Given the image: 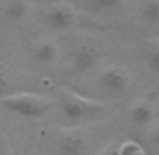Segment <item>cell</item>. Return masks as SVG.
<instances>
[{
	"instance_id": "6da1fadb",
	"label": "cell",
	"mask_w": 159,
	"mask_h": 155,
	"mask_svg": "<svg viewBox=\"0 0 159 155\" xmlns=\"http://www.w3.org/2000/svg\"><path fill=\"white\" fill-rule=\"evenodd\" d=\"M0 105L7 111L23 119H41L49 111L51 103L47 99L33 93H17L0 97Z\"/></svg>"
},
{
	"instance_id": "7a4b0ae2",
	"label": "cell",
	"mask_w": 159,
	"mask_h": 155,
	"mask_svg": "<svg viewBox=\"0 0 159 155\" xmlns=\"http://www.w3.org/2000/svg\"><path fill=\"white\" fill-rule=\"evenodd\" d=\"M104 109L106 106L102 101L87 99L72 90H63L61 95V110L69 120H80L90 114L100 113Z\"/></svg>"
},
{
	"instance_id": "3957f363",
	"label": "cell",
	"mask_w": 159,
	"mask_h": 155,
	"mask_svg": "<svg viewBox=\"0 0 159 155\" xmlns=\"http://www.w3.org/2000/svg\"><path fill=\"white\" fill-rule=\"evenodd\" d=\"M100 51L92 44H80L73 49L70 65L76 73H86L97 68L100 62Z\"/></svg>"
},
{
	"instance_id": "277c9868",
	"label": "cell",
	"mask_w": 159,
	"mask_h": 155,
	"mask_svg": "<svg viewBox=\"0 0 159 155\" xmlns=\"http://www.w3.org/2000/svg\"><path fill=\"white\" fill-rule=\"evenodd\" d=\"M100 86L107 93L120 95L128 89L129 76L120 66H111V68L106 69L100 76Z\"/></svg>"
},
{
	"instance_id": "5b68a950",
	"label": "cell",
	"mask_w": 159,
	"mask_h": 155,
	"mask_svg": "<svg viewBox=\"0 0 159 155\" xmlns=\"http://www.w3.org/2000/svg\"><path fill=\"white\" fill-rule=\"evenodd\" d=\"M75 10L70 6H68V4H55L45 13L44 20L48 27L62 31L72 27L73 23H75Z\"/></svg>"
},
{
	"instance_id": "8992f818",
	"label": "cell",
	"mask_w": 159,
	"mask_h": 155,
	"mask_svg": "<svg viewBox=\"0 0 159 155\" xmlns=\"http://www.w3.org/2000/svg\"><path fill=\"white\" fill-rule=\"evenodd\" d=\"M57 149L59 155H83L86 138L79 131H66L58 138Z\"/></svg>"
},
{
	"instance_id": "52a82bcc",
	"label": "cell",
	"mask_w": 159,
	"mask_h": 155,
	"mask_svg": "<svg viewBox=\"0 0 159 155\" xmlns=\"http://www.w3.org/2000/svg\"><path fill=\"white\" fill-rule=\"evenodd\" d=\"M129 117L132 123L139 127L148 125L153 119V107L148 101H138L129 110Z\"/></svg>"
},
{
	"instance_id": "ba28073f",
	"label": "cell",
	"mask_w": 159,
	"mask_h": 155,
	"mask_svg": "<svg viewBox=\"0 0 159 155\" xmlns=\"http://www.w3.org/2000/svg\"><path fill=\"white\" fill-rule=\"evenodd\" d=\"M59 57V49H58L57 44L51 41H44L41 44L37 45L35 48V59L39 63H44V65H48L52 63L58 59Z\"/></svg>"
},
{
	"instance_id": "9c48e42d",
	"label": "cell",
	"mask_w": 159,
	"mask_h": 155,
	"mask_svg": "<svg viewBox=\"0 0 159 155\" xmlns=\"http://www.w3.org/2000/svg\"><path fill=\"white\" fill-rule=\"evenodd\" d=\"M28 13V4L25 0H9L4 6L3 14L10 21H21Z\"/></svg>"
},
{
	"instance_id": "30bf717a",
	"label": "cell",
	"mask_w": 159,
	"mask_h": 155,
	"mask_svg": "<svg viewBox=\"0 0 159 155\" xmlns=\"http://www.w3.org/2000/svg\"><path fill=\"white\" fill-rule=\"evenodd\" d=\"M142 20L145 23L156 24L159 23V0H148L142 7Z\"/></svg>"
},
{
	"instance_id": "8fae6325",
	"label": "cell",
	"mask_w": 159,
	"mask_h": 155,
	"mask_svg": "<svg viewBox=\"0 0 159 155\" xmlns=\"http://www.w3.org/2000/svg\"><path fill=\"white\" fill-rule=\"evenodd\" d=\"M124 0H92L93 9L100 13H110L117 10Z\"/></svg>"
},
{
	"instance_id": "7c38bea8",
	"label": "cell",
	"mask_w": 159,
	"mask_h": 155,
	"mask_svg": "<svg viewBox=\"0 0 159 155\" xmlns=\"http://www.w3.org/2000/svg\"><path fill=\"white\" fill-rule=\"evenodd\" d=\"M120 155H148V154L142 148L141 144H138L134 140H128L120 145Z\"/></svg>"
},
{
	"instance_id": "4fadbf2b",
	"label": "cell",
	"mask_w": 159,
	"mask_h": 155,
	"mask_svg": "<svg viewBox=\"0 0 159 155\" xmlns=\"http://www.w3.org/2000/svg\"><path fill=\"white\" fill-rule=\"evenodd\" d=\"M145 63L151 72L159 75V47L151 48L145 52Z\"/></svg>"
},
{
	"instance_id": "5bb4252c",
	"label": "cell",
	"mask_w": 159,
	"mask_h": 155,
	"mask_svg": "<svg viewBox=\"0 0 159 155\" xmlns=\"http://www.w3.org/2000/svg\"><path fill=\"white\" fill-rule=\"evenodd\" d=\"M9 86V81H7V75L2 66H0V97H3V93L7 90Z\"/></svg>"
},
{
	"instance_id": "9a60e30c",
	"label": "cell",
	"mask_w": 159,
	"mask_h": 155,
	"mask_svg": "<svg viewBox=\"0 0 159 155\" xmlns=\"http://www.w3.org/2000/svg\"><path fill=\"white\" fill-rule=\"evenodd\" d=\"M99 155H120V145L111 144L107 148H104Z\"/></svg>"
},
{
	"instance_id": "2e32d148",
	"label": "cell",
	"mask_w": 159,
	"mask_h": 155,
	"mask_svg": "<svg viewBox=\"0 0 159 155\" xmlns=\"http://www.w3.org/2000/svg\"><path fill=\"white\" fill-rule=\"evenodd\" d=\"M0 155H11V149H10L9 143L3 137H0Z\"/></svg>"
},
{
	"instance_id": "e0dca14e",
	"label": "cell",
	"mask_w": 159,
	"mask_h": 155,
	"mask_svg": "<svg viewBox=\"0 0 159 155\" xmlns=\"http://www.w3.org/2000/svg\"><path fill=\"white\" fill-rule=\"evenodd\" d=\"M152 141H153V144L159 148V125L152 131Z\"/></svg>"
},
{
	"instance_id": "ac0fdd59",
	"label": "cell",
	"mask_w": 159,
	"mask_h": 155,
	"mask_svg": "<svg viewBox=\"0 0 159 155\" xmlns=\"http://www.w3.org/2000/svg\"><path fill=\"white\" fill-rule=\"evenodd\" d=\"M155 37H156V38L159 40V27H158V28H156V30H155Z\"/></svg>"
}]
</instances>
